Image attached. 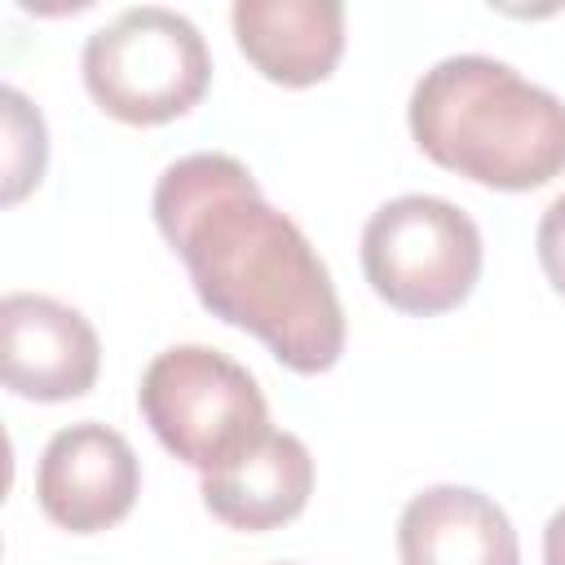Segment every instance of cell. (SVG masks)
Returning <instances> with one entry per match:
<instances>
[{
    "instance_id": "cell-3",
    "label": "cell",
    "mask_w": 565,
    "mask_h": 565,
    "mask_svg": "<svg viewBox=\"0 0 565 565\" xmlns=\"http://www.w3.org/2000/svg\"><path fill=\"white\" fill-rule=\"evenodd\" d=\"M137 406L163 450L203 477L221 472L269 433V406L256 375L207 344L163 349L141 375Z\"/></svg>"
},
{
    "instance_id": "cell-7",
    "label": "cell",
    "mask_w": 565,
    "mask_h": 565,
    "mask_svg": "<svg viewBox=\"0 0 565 565\" xmlns=\"http://www.w3.org/2000/svg\"><path fill=\"white\" fill-rule=\"evenodd\" d=\"M97 366L102 344L79 309L40 291H9L0 300V371L9 393L71 402L93 388Z\"/></svg>"
},
{
    "instance_id": "cell-12",
    "label": "cell",
    "mask_w": 565,
    "mask_h": 565,
    "mask_svg": "<svg viewBox=\"0 0 565 565\" xmlns=\"http://www.w3.org/2000/svg\"><path fill=\"white\" fill-rule=\"evenodd\" d=\"M539 265L547 282L565 296V194H556L539 221Z\"/></svg>"
},
{
    "instance_id": "cell-2",
    "label": "cell",
    "mask_w": 565,
    "mask_h": 565,
    "mask_svg": "<svg viewBox=\"0 0 565 565\" xmlns=\"http://www.w3.org/2000/svg\"><path fill=\"white\" fill-rule=\"evenodd\" d=\"M419 150L494 190H534L565 172V102L486 53H455L411 88Z\"/></svg>"
},
{
    "instance_id": "cell-1",
    "label": "cell",
    "mask_w": 565,
    "mask_h": 565,
    "mask_svg": "<svg viewBox=\"0 0 565 565\" xmlns=\"http://www.w3.org/2000/svg\"><path fill=\"white\" fill-rule=\"evenodd\" d=\"M150 207L159 234L185 260L203 309L265 340L300 375L340 362L344 309L322 256L234 154L168 163Z\"/></svg>"
},
{
    "instance_id": "cell-8",
    "label": "cell",
    "mask_w": 565,
    "mask_h": 565,
    "mask_svg": "<svg viewBox=\"0 0 565 565\" xmlns=\"http://www.w3.org/2000/svg\"><path fill=\"white\" fill-rule=\"evenodd\" d=\"M402 565H521L508 512L472 486H428L397 521Z\"/></svg>"
},
{
    "instance_id": "cell-4",
    "label": "cell",
    "mask_w": 565,
    "mask_h": 565,
    "mask_svg": "<svg viewBox=\"0 0 565 565\" xmlns=\"http://www.w3.org/2000/svg\"><path fill=\"white\" fill-rule=\"evenodd\" d=\"M84 84L124 124H168L199 106L212 53L199 26L163 4H132L84 40Z\"/></svg>"
},
{
    "instance_id": "cell-6",
    "label": "cell",
    "mask_w": 565,
    "mask_h": 565,
    "mask_svg": "<svg viewBox=\"0 0 565 565\" xmlns=\"http://www.w3.org/2000/svg\"><path fill=\"white\" fill-rule=\"evenodd\" d=\"M141 468L124 433L79 419L57 428L35 463V499L44 516L71 534H97L137 503Z\"/></svg>"
},
{
    "instance_id": "cell-13",
    "label": "cell",
    "mask_w": 565,
    "mask_h": 565,
    "mask_svg": "<svg viewBox=\"0 0 565 565\" xmlns=\"http://www.w3.org/2000/svg\"><path fill=\"white\" fill-rule=\"evenodd\" d=\"M543 565H565V508L543 525Z\"/></svg>"
},
{
    "instance_id": "cell-10",
    "label": "cell",
    "mask_w": 565,
    "mask_h": 565,
    "mask_svg": "<svg viewBox=\"0 0 565 565\" xmlns=\"http://www.w3.org/2000/svg\"><path fill=\"white\" fill-rule=\"evenodd\" d=\"M203 503L234 530H274L305 512L313 490V459L296 433L269 428L247 455L203 477Z\"/></svg>"
},
{
    "instance_id": "cell-9",
    "label": "cell",
    "mask_w": 565,
    "mask_h": 565,
    "mask_svg": "<svg viewBox=\"0 0 565 565\" xmlns=\"http://www.w3.org/2000/svg\"><path fill=\"white\" fill-rule=\"evenodd\" d=\"M230 22L243 57L287 88L327 79L344 53L340 0H238Z\"/></svg>"
},
{
    "instance_id": "cell-5",
    "label": "cell",
    "mask_w": 565,
    "mask_h": 565,
    "mask_svg": "<svg viewBox=\"0 0 565 565\" xmlns=\"http://www.w3.org/2000/svg\"><path fill=\"white\" fill-rule=\"evenodd\" d=\"M362 269L380 300L402 313H446L481 278L477 221L437 194H402L371 212L362 230Z\"/></svg>"
},
{
    "instance_id": "cell-11",
    "label": "cell",
    "mask_w": 565,
    "mask_h": 565,
    "mask_svg": "<svg viewBox=\"0 0 565 565\" xmlns=\"http://www.w3.org/2000/svg\"><path fill=\"white\" fill-rule=\"evenodd\" d=\"M0 97H4V203H18L44 177L49 132H44L40 110L13 84Z\"/></svg>"
}]
</instances>
